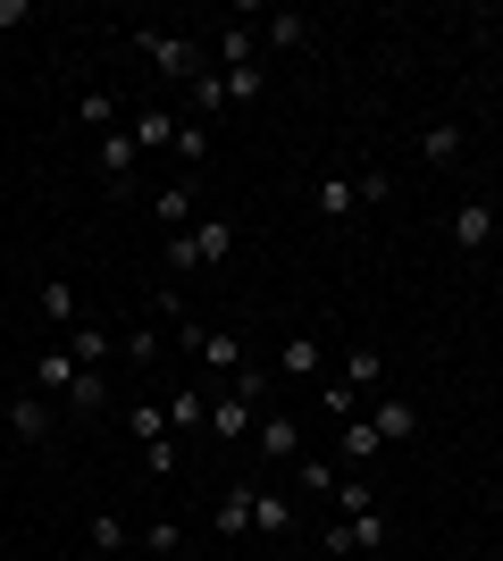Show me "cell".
I'll return each instance as SVG.
<instances>
[{
    "label": "cell",
    "mask_w": 503,
    "mask_h": 561,
    "mask_svg": "<svg viewBox=\"0 0 503 561\" xmlns=\"http://www.w3.org/2000/svg\"><path fill=\"white\" fill-rule=\"evenodd\" d=\"M319 360H328L319 335H286V344H277V377H319Z\"/></svg>",
    "instance_id": "20"
},
{
    "label": "cell",
    "mask_w": 503,
    "mask_h": 561,
    "mask_svg": "<svg viewBox=\"0 0 503 561\" xmlns=\"http://www.w3.org/2000/svg\"><path fill=\"white\" fill-rule=\"evenodd\" d=\"M160 352H168V328H160V319H144V328H126V360H135V369H151Z\"/></svg>",
    "instance_id": "26"
},
{
    "label": "cell",
    "mask_w": 503,
    "mask_h": 561,
    "mask_svg": "<svg viewBox=\"0 0 503 561\" xmlns=\"http://www.w3.org/2000/svg\"><path fill=\"white\" fill-rule=\"evenodd\" d=\"M185 110L202 117V126H210L218 110H236V101H227V76H218V68H202V76H193V84H185Z\"/></svg>",
    "instance_id": "15"
},
{
    "label": "cell",
    "mask_w": 503,
    "mask_h": 561,
    "mask_svg": "<svg viewBox=\"0 0 503 561\" xmlns=\"http://www.w3.org/2000/svg\"><path fill=\"white\" fill-rule=\"evenodd\" d=\"M252 528H261V537H294V528H302L294 494H277V486H252Z\"/></svg>",
    "instance_id": "7"
},
{
    "label": "cell",
    "mask_w": 503,
    "mask_h": 561,
    "mask_svg": "<svg viewBox=\"0 0 503 561\" xmlns=\"http://www.w3.org/2000/svg\"><path fill=\"white\" fill-rule=\"evenodd\" d=\"M335 503H344V519H353V512H378V486H369V478H344Z\"/></svg>",
    "instance_id": "36"
},
{
    "label": "cell",
    "mask_w": 503,
    "mask_h": 561,
    "mask_svg": "<svg viewBox=\"0 0 503 561\" xmlns=\"http://www.w3.org/2000/svg\"><path fill=\"white\" fill-rule=\"evenodd\" d=\"M454 243L461 252H487V243H495V202H461L454 210Z\"/></svg>",
    "instance_id": "11"
},
{
    "label": "cell",
    "mask_w": 503,
    "mask_h": 561,
    "mask_svg": "<svg viewBox=\"0 0 503 561\" xmlns=\"http://www.w3.org/2000/svg\"><path fill=\"white\" fill-rule=\"evenodd\" d=\"M236 260V218H193L185 234H168V268L193 277V268H227Z\"/></svg>",
    "instance_id": "2"
},
{
    "label": "cell",
    "mask_w": 503,
    "mask_h": 561,
    "mask_svg": "<svg viewBox=\"0 0 503 561\" xmlns=\"http://www.w3.org/2000/svg\"><path fill=\"white\" fill-rule=\"evenodd\" d=\"M9 436H18V445H50V436H59V402H43L25 386V394L9 402Z\"/></svg>",
    "instance_id": "4"
},
{
    "label": "cell",
    "mask_w": 503,
    "mask_h": 561,
    "mask_svg": "<svg viewBox=\"0 0 503 561\" xmlns=\"http://www.w3.org/2000/svg\"><path fill=\"white\" fill-rule=\"evenodd\" d=\"M193 202H202V185H193V176H176V185L151 193V218H168V227L185 234V227H193Z\"/></svg>",
    "instance_id": "13"
},
{
    "label": "cell",
    "mask_w": 503,
    "mask_h": 561,
    "mask_svg": "<svg viewBox=\"0 0 503 561\" xmlns=\"http://www.w3.org/2000/svg\"><path fill=\"white\" fill-rule=\"evenodd\" d=\"M176 461H185V453H176V436H160V445H144V469H151V478H176Z\"/></svg>",
    "instance_id": "38"
},
{
    "label": "cell",
    "mask_w": 503,
    "mask_h": 561,
    "mask_svg": "<svg viewBox=\"0 0 503 561\" xmlns=\"http://www.w3.org/2000/svg\"><path fill=\"white\" fill-rule=\"evenodd\" d=\"M59 411H76V420H93V411H110V369H84L68 386V402H59Z\"/></svg>",
    "instance_id": "17"
},
{
    "label": "cell",
    "mask_w": 503,
    "mask_h": 561,
    "mask_svg": "<svg viewBox=\"0 0 503 561\" xmlns=\"http://www.w3.org/2000/svg\"><path fill=\"white\" fill-rule=\"evenodd\" d=\"M135 160H144V142L126 135V126H118V135H101V151H93V168H101V185H110V193L135 185Z\"/></svg>",
    "instance_id": "5"
},
{
    "label": "cell",
    "mask_w": 503,
    "mask_h": 561,
    "mask_svg": "<svg viewBox=\"0 0 503 561\" xmlns=\"http://www.w3.org/2000/svg\"><path fill=\"white\" fill-rule=\"evenodd\" d=\"M353 386H344V377H328V386H319V411H328V420H353Z\"/></svg>",
    "instance_id": "37"
},
{
    "label": "cell",
    "mask_w": 503,
    "mask_h": 561,
    "mask_svg": "<svg viewBox=\"0 0 503 561\" xmlns=\"http://www.w3.org/2000/svg\"><path fill=\"white\" fill-rule=\"evenodd\" d=\"M126 135L144 142V151H168V142H176V117H168L160 101H151V110H135V126H126Z\"/></svg>",
    "instance_id": "24"
},
{
    "label": "cell",
    "mask_w": 503,
    "mask_h": 561,
    "mask_svg": "<svg viewBox=\"0 0 503 561\" xmlns=\"http://www.w3.org/2000/svg\"><path fill=\"white\" fill-rule=\"evenodd\" d=\"M135 50H144L160 76H176V84H193V76L210 68V59H202V43H193V34H168V25H135Z\"/></svg>",
    "instance_id": "3"
},
{
    "label": "cell",
    "mask_w": 503,
    "mask_h": 561,
    "mask_svg": "<svg viewBox=\"0 0 503 561\" xmlns=\"http://www.w3.org/2000/svg\"><path fill=\"white\" fill-rule=\"evenodd\" d=\"M126 436H135V445H160V436H168V411H160V402H135V411H126Z\"/></svg>",
    "instance_id": "28"
},
{
    "label": "cell",
    "mask_w": 503,
    "mask_h": 561,
    "mask_svg": "<svg viewBox=\"0 0 503 561\" xmlns=\"http://www.w3.org/2000/svg\"><path fill=\"white\" fill-rule=\"evenodd\" d=\"M43 319H50V328H76V319H84V310H76V285H68V277H50V285H43Z\"/></svg>",
    "instance_id": "27"
},
{
    "label": "cell",
    "mask_w": 503,
    "mask_h": 561,
    "mask_svg": "<svg viewBox=\"0 0 503 561\" xmlns=\"http://www.w3.org/2000/svg\"><path fill=\"white\" fill-rule=\"evenodd\" d=\"M76 377H84V360H76L68 344H50L43 360H34V394H43V402H68V386H76Z\"/></svg>",
    "instance_id": "6"
},
{
    "label": "cell",
    "mask_w": 503,
    "mask_h": 561,
    "mask_svg": "<svg viewBox=\"0 0 503 561\" xmlns=\"http://www.w3.org/2000/svg\"><path fill=\"white\" fill-rule=\"evenodd\" d=\"M0 117H9V93H0Z\"/></svg>",
    "instance_id": "40"
},
{
    "label": "cell",
    "mask_w": 503,
    "mask_h": 561,
    "mask_svg": "<svg viewBox=\"0 0 503 561\" xmlns=\"http://www.w3.org/2000/svg\"><path fill=\"white\" fill-rule=\"evenodd\" d=\"M34 18V0H0V25H25Z\"/></svg>",
    "instance_id": "39"
},
{
    "label": "cell",
    "mask_w": 503,
    "mask_h": 561,
    "mask_svg": "<svg viewBox=\"0 0 503 561\" xmlns=\"http://www.w3.org/2000/svg\"><path fill=\"white\" fill-rule=\"evenodd\" d=\"M261 453H268V461H302V420L268 411V420H261Z\"/></svg>",
    "instance_id": "16"
},
{
    "label": "cell",
    "mask_w": 503,
    "mask_h": 561,
    "mask_svg": "<svg viewBox=\"0 0 503 561\" xmlns=\"http://www.w3.org/2000/svg\"><path fill=\"white\" fill-rule=\"evenodd\" d=\"M176 160H210V126L202 117H176V142H168Z\"/></svg>",
    "instance_id": "32"
},
{
    "label": "cell",
    "mask_w": 503,
    "mask_h": 561,
    "mask_svg": "<svg viewBox=\"0 0 503 561\" xmlns=\"http://www.w3.org/2000/svg\"><path fill=\"white\" fill-rule=\"evenodd\" d=\"M261 43L302 50V43H311V18H294V9H268V18H261Z\"/></svg>",
    "instance_id": "22"
},
{
    "label": "cell",
    "mask_w": 503,
    "mask_h": 561,
    "mask_svg": "<svg viewBox=\"0 0 503 561\" xmlns=\"http://www.w3.org/2000/svg\"><path fill=\"white\" fill-rule=\"evenodd\" d=\"M386 193H395V185H386V168H369V176H344V168H328V176L311 185V210L328 218V227H353L361 210H378Z\"/></svg>",
    "instance_id": "1"
},
{
    "label": "cell",
    "mask_w": 503,
    "mask_h": 561,
    "mask_svg": "<svg viewBox=\"0 0 503 561\" xmlns=\"http://www.w3.org/2000/svg\"><path fill=\"white\" fill-rule=\"evenodd\" d=\"M76 117H84L93 135H118V101L110 93H76Z\"/></svg>",
    "instance_id": "29"
},
{
    "label": "cell",
    "mask_w": 503,
    "mask_h": 561,
    "mask_svg": "<svg viewBox=\"0 0 503 561\" xmlns=\"http://www.w3.org/2000/svg\"><path fill=\"white\" fill-rule=\"evenodd\" d=\"M420 160H436V168L461 160V126L454 117H428V126H420Z\"/></svg>",
    "instance_id": "18"
},
{
    "label": "cell",
    "mask_w": 503,
    "mask_h": 561,
    "mask_svg": "<svg viewBox=\"0 0 503 561\" xmlns=\"http://www.w3.org/2000/svg\"><path fill=\"white\" fill-rule=\"evenodd\" d=\"M378 369H386V360H378L369 344H353V352H344V386H353V394H361V386H378Z\"/></svg>",
    "instance_id": "33"
},
{
    "label": "cell",
    "mask_w": 503,
    "mask_h": 561,
    "mask_svg": "<svg viewBox=\"0 0 503 561\" xmlns=\"http://www.w3.org/2000/svg\"><path fill=\"white\" fill-rule=\"evenodd\" d=\"M369 427H378L386 445H411V436H420V402H411V394H386L378 411H369Z\"/></svg>",
    "instance_id": "9"
},
{
    "label": "cell",
    "mask_w": 503,
    "mask_h": 561,
    "mask_svg": "<svg viewBox=\"0 0 503 561\" xmlns=\"http://www.w3.org/2000/svg\"><path fill=\"white\" fill-rule=\"evenodd\" d=\"M68 352L84 369H110V352H118V328H101V319H76L68 328Z\"/></svg>",
    "instance_id": "10"
},
{
    "label": "cell",
    "mask_w": 503,
    "mask_h": 561,
    "mask_svg": "<svg viewBox=\"0 0 503 561\" xmlns=\"http://www.w3.org/2000/svg\"><path fill=\"white\" fill-rule=\"evenodd\" d=\"M344 528H353V553H369V545H386V537H395V519H386V512H353Z\"/></svg>",
    "instance_id": "30"
},
{
    "label": "cell",
    "mask_w": 503,
    "mask_h": 561,
    "mask_svg": "<svg viewBox=\"0 0 503 561\" xmlns=\"http://www.w3.org/2000/svg\"><path fill=\"white\" fill-rule=\"evenodd\" d=\"M218 68L236 76V68H261V50H252V25H227L218 34Z\"/></svg>",
    "instance_id": "25"
},
{
    "label": "cell",
    "mask_w": 503,
    "mask_h": 561,
    "mask_svg": "<svg viewBox=\"0 0 503 561\" xmlns=\"http://www.w3.org/2000/svg\"><path fill=\"white\" fill-rule=\"evenodd\" d=\"M202 436H218V445H236V436H252V402L218 386V394H210V427H202Z\"/></svg>",
    "instance_id": "8"
},
{
    "label": "cell",
    "mask_w": 503,
    "mask_h": 561,
    "mask_svg": "<svg viewBox=\"0 0 503 561\" xmlns=\"http://www.w3.org/2000/svg\"><path fill=\"white\" fill-rule=\"evenodd\" d=\"M144 553L176 561V553H185V528H176V519H151V528H144Z\"/></svg>",
    "instance_id": "34"
},
{
    "label": "cell",
    "mask_w": 503,
    "mask_h": 561,
    "mask_svg": "<svg viewBox=\"0 0 503 561\" xmlns=\"http://www.w3.org/2000/svg\"><path fill=\"white\" fill-rule=\"evenodd\" d=\"M378 445H386V436H378V427H369V420H344V445H335V461H344V478H353V469L369 461V453H378Z\"/></svg>",
    "instance_id": "23"
},
{
    "label": "cell",
    "mask_w": 503,
    "mask_h": 561,
    "mask_svg": "<svg viewBox=\"0 0 503 561\" xmlns=\"http://www.w3.org/2000/svg\"><path fill=\"white\" fill-rule=\"evenodd\" d=\"M210 528H218V537H252V478H243V486H227V494H218Z\"/></svg>",
    "instance_id": "14"
},
{
    "label": "cell",
    "mask_w": 503,
    "mask_h": 561,
    "mask_svg": "<svg viewBox=\"0 0 503 561\" xmlns=\"http://www.w3.org/2000/svg\"><path fill=\"white\" fill-rule=\"evenodd\" d=\"M93 545H101V553H118V561H126V519H118V512H93Z\"/></svg>",
    "instance_id": "35"
},
{
    "label": "cell",
    "mask_w": 503,
    "mask_h": 561,
    "mask_svg": "<svg viewBox=\"0 0 503 561\" xmlns=\"http://www.w3.org/2000/svg\"><path fill=\"white\" fill-rule=\"evenodd\" d=\"M202 360H210L218 377H236V369H243V344H236V335H227V328H210V344H202Z\"/></svg>",
    "instance_id": "31"
},
{
    "label": "cell",
    "mask_w": 503,
    "mask_h": 561,
    "mask_svg": "<svg viewBox=\"0 0 503 561\" xmlns=\"http://www.w3.org/2000/svg\"><path fill=\"white\" fill-rule=\"evenodd\" d=\"M227 394H243V402H252V411H261V402L277 394V369H268V360H243V369L227 377Z\"/></svg>",
    "instance_id": "21"
},
{
    "label": "cell",
    "mask_w": 503,
    "mask_h": 561,
    "mask_svg": "<svg viewBox=\"0 0 503 561\" xmlns=\"http://www.w3.org/2000/svg\"><path fill=\"white\" fill-rule=\"evenodd\" d=\"M160 411H168V436H176V427H210V394H202V386H176Z\"/></svg>",
    "instance_id": "19"
},
{
    "label": "cell",
    "mask_w": 503,
    "mask_h": 561,
    "mask_svg": "<svg viewBox=\"0 0 503 561\" xmlns=\"http://www.w3.org/2000/svg\"><path fill=\"white\" fill-rule=\"evenodd\" d=\"M294 486L319 494V503H335V486H344V461H328V453H302V461H294Z\"/></svg>",
    "instance_id": "12"
}]
</instances>
